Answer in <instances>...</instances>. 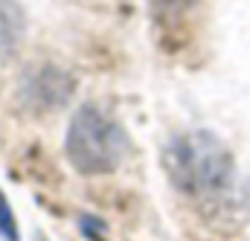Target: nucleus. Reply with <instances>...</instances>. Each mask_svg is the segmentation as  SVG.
<instances>
[{"mask_svg":"<svg viewBox=\"0 0 250 241\" xmlns=\"http://www.w3.org/2000/svg\"><path fill=\"white\" fill-rule=\"evenodd\" d=\"M128 140L120 122L96 105H82L67 128L64 154L82 175H111L125 157Z\"/></svg>","mask_w":250,"mask_h":241,"instance_id":"obj_2","label":"nucleus"},{"mask_svg":"<svg viewBox=\"0 0 250 241\" xmlns=\"http://www.w3.org/2000/svg\"><path fill=\"white\" fill-rule=\"evenodd\" d=\"M189 0H154V6L157 9H181V6H187Z\"/></svg>","mask_w":250,"mask_h":241,"instance_id":"obj_4","label":"nucleus"},{"mask_svg":"<svg viewBox=\"0 0 250 241\" xmlns=\"http://www.w3.org/2000/svg\"><path fill=\"white\" fill-rule=\"evenodd\" d=\"M248 198H250V189H248Z\"/></svg>","mask_w":250,"mask_h":241,"instance_id":"obj_5","label":"nucleus"},{"mask_svg":"<svg viewBox=\"0 0 250 241\" xmlns=\"http://www.w3.org/2000/svg\"><path fill=\"white\" fill-rule=\"evenodd\" d=\"M0 239L3 241H21V230H18V221H15V212L0 189Z\"/></svg>","mask_w":250,"mask_h":241,"instance_id":"obj_3","label":"nucleus"},{"mask_svg":"<svg viewBox=\"0 0 250 241\" xmlns=\"http://www.w3.org/2000/svg\"><path fill=\"white\" fill-rule=\"evenodd\" d=\"M163 160L172 183L192 201H218L233 183L230 151L207 131L178 137L166 148Z\"/></svg>","mask_w":250,"mask_h":241,"instance_id":"obj_1","label":"nucleus"}]
</instances>
